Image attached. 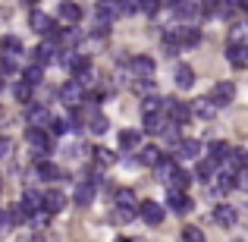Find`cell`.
I'll return each mask as SVG.
<instances>
[{
	"label": "cell",
	"mask_w": 248,
	"mask_h": 242,
	"mask_svg": "<svg viewBox=\"0 0 248 242\" xmlns=\"http://www.w3.org/2000/svg\"><path fill=\"white\" fill-rule=\"evenodd\" d=\"M25 3H38V0H25Z\"/></svg>",
	"instance_id": "cell-52"
},
{
	"label": "cell",
	"mask_w": 248,
	"mask_h": 242,
	"mask_svg": "<svg viewBox=\"0 0 248 242\" xmlns=\"http://www.w3.org/2000/svg\"><path fill=\"white\" fill-rule=\"evenodd\" d=\"M135 214H139V208H116V220H120V224L135 220Z\"/></svg>",
	"instance_id": "cell-42"
},
{
	"label": "cell",
	"mask_w": 248,
	"mask_h": 242,
	"mask_svg": "<svg viewBox=\"0 0 248 242\" xmlns=\"http://www.w3.org/2000/svg\"><path fill=\"white\" fill-rule=\"evenodd\" d=\"M223 3H230V6H236V10H239V6H242V0H223Z\"/></svg>",
	"instance_id": "cell-48"
},
{
	"label": "cell",
	"mask_w": 248,
	"mask_h": 242,
	"mask_svg": "<svg viewBox=\"0 0 248 242\" xmlns=\"http://www.w3.org/2000/svg\"><path fill=\"white\" fill-rule=\"evenodd\" d=\"M0 192H3V179H0Z\"/></svg>",
	"instance_id": "cell-51"
},
{
	"label": "cell",
	"mask_w": 248,
	"mask_h": 242,
	"mask_svg": "<svg viewBox=\"0 0 248 242\" xmlns=\"http://www.w3.org/2000/svg\"><path fill=\"white\" fill-rule=\"evenodd\" d=\"M173 170H176V158H173V154H164V158L154 163V173H157V179H164V182H170Z\"/></svg>",
	"instance_id": "cell-22"
},
{
	"label": "cell",
	"mask_w": 248,
	"mask_h": 242,
	"mask_svg": "<svg viewBox=\"0 0 248 242\" xmlns=\"http://www.w3.org/2000/svg\"><path fill=\"white\" fill-rule=\"evenodd\" d=\"M0 91H3V76H0Z\"/></svg>",
	"instance_id": "cell-50"
},
{
	"label": "cell",
	"mask_w": 248,
	"mask_h": 242,
	"mask_svg": "<svg viewBox=\"0 0 248 242\" xmlns=\"http://www.w3.org/2000/svg\"><path fill=\"white\" fill-rule=\"evenodd\" d=\"M57 97H60V101L66 104L69 110H73V107H79V104L85 101V85H82L79 79H69L60 91H57Z\"/></svg>",
	"instance_id": "cell-1"
},
{
	"label": "cell",
	"mask_w": 248,
	"mask_h": 242,
	"mask_svg": "<svg viewBox=\"0 0 248 242\" xmlns=\"http://www.w3.org/2000/svg\"><path fill=\"white\" fill-rule=\"evenodd\" d=\"M217 101H214L211 95L207 97H198V101H192V116H198V120H214L217 116Z\"/></svg>",
	"instance_id": "cell-8"
},
{
	"label": "cell",
	"mask_w": 248,
	"mask_h": 242,
	"mask_svg": "<svg viewBox=\"0 0 248 242\" xmlns=\"http://www.w3.org/2000/svg\"><path fill=\"white\" fill-rule=\"evenodd\" d=\"M0 57H3V54H0Z\"/></svg>",
	"instance_id": "cell-54"
},
{
	"label": "cell",
	"mask_w": 248,
	"mask_h": 242,
	"mask_svg": "<svg viewBox=\"0 0 248 242\" xmlns=\"http://www.w3.org/2000/svg\"><path fill=\"white\" fill-rule=\"evenodd\" d=\"M69 129H73V120H69V116H66V120H57V116H54V123H50V135H66Z\"/></svg>",
	"instance_id": "cell-39"
},
{
	"label": "cell",
	"mask_w": 248,
	"mask_h": 242,
	"mask_svg": "<svg viewBox=\"0 0 248 242\" xmlns=\"http://www.w3.org/2000/svg\"><path fill=\"white\" fill-rule=\"evenodd\" d=\"M88 129H91V132H94V135H104V132H107V129H110V123H107V116H101V113H94V116H91V120H88Z\"/></svg>",
	"instance_id": "cell-38"
},
{
	"label": "cell",
	"mask_w": 248,
	"mask_h": 242,
	"mask_svg": "<svg viewBox=\"0 0 248 242\" xmlns=\"http://www.w3.org/2000/svg\"><path fill=\"white\" fill-rule=\"evenodd\" d=\"M154 69H157V63L148 54H135L132 60H129V73L132 76H154Z\"/></svg>",
	"instance_id": "cell-9"
},
{
	"label": "cell",
	"mask_w": 248,
	"mask_h": 242,
	"mask_svg": "<svg viewBox=\"0 0 248 242\" xmlns=\"http://www.w3.org/2000/svg\"><path fill=\"white\" fill-rule=\"evenodd\" d=\"M91 154H94V163H97V167H113V163L120 161L113 151H110V148H91Z\"/></svg>",
	"instance_id": "cell-30"
},
{
	"label": "cell",
	"mask_w": 248,
	"mask_h": 242,
	"mask_svg": "<svg viewBox=\"0 0 248 242\" xmlns=\"http://www.w3.org/2000/svg\"><path fill=\"white\" fill-rule=\"evenodd\" d=\"M173 82H176L179 91H188L195 85V69L188 66V63H176L173 66Z\"/></svg>",
	"instance_id": "cell-11"
},
{
	"label": "cell",
	"mask_w": 248,
	"mask_h": 242,
	"mask_svg": "<svg viewBox=\"0 0 248 242\" xmlns=\"http://www.w3.org/2000/svg\"><path fill=\"white\" fill-rule=\"evenodd\" d=\"M139 217L145 220L148 226H160L164 217H167V211H164L160 201H139Z\"/></svg>",
	"instance_id": "cell-3"
},
{
	"label": "cell",
	"mask_w": 248,
	"mask_h": 242,
	"mask_svg": "<svg viewBox=\"0 0 248 242\" xmlns=\"http://www.w3.org/2000/svg\"><path fill=\"white\" fill-rule=\"evenodd\" d=\"M157 10H160V0H139V13H145V16H154Z\"/></svg>",
	"instance_id": "cell-41"
},
{
	"label": "cell",
	"mask_w": 248,
	"mask_h": 242,
	"mask_svg": "<svg viewBox=\"0 0 248 242\" xmlns=\"http://www.w3.org/2000/svg\"><path fill=\"white\" fill-rule=\"evenodd\" d=\"M217 173H220V161L217 158H211V154H204V158H198V179L201 182H211V179H217Z\"/></svg>",
	"instance_id": "cell-12"
},
{
	"label": "cell",
	"mask_w": 248,
	"mask_h": 242,
	"mask_svg": "<svg viewBox=\"0 0 248 242\" xmlns=\"http://www.w3.org/2000/svg\"><path fill=\"white\" fill-rule=\"evenodd\" d=\"M164 113L170 116V120H176V123H182V126H186V123L192 120V104L170 97V101H164Z\"/></svg>",
	"instance_id": "cell-4"
},
{
	"label": "cell",
	"mask_w": 248,
	"mask_h": 242,
	"mask_svg": "<svg viewBox=\"0 0 248 242\" xmlns=\"http://www.w3.org/2000/svg\"><path fill=\"white\" fill-rule=\"evenodd\" d=\"M248 163V151L245 148H230V154H226V161L220 163V167H230V170H239Z\"/></svg>",
	"instance_id": "cell-24"
},
{
	"label": "cell",
	"mask_w": 248,
	"mask_h": 242,
	"mask_svg": "<svg viewBox=\"0 0 248 242\" xmlns=\"http://www.w3.org/2000/svg\"><path fill=\"white\" fill-rule=\"evenodd\" d=\"M179 44H182V50H188V48H198V44H201V32L195 29V25H182Z\"/></svg>",
	"instance_id": "cell-25"
},
{
	"label": "cell",
	"mask_w": 248,
	"mask_h": 242,
	"mask_svg": "<svg viewBox=\"0 0 248 242\" xmlns=\"http://www.w3.org/2000/svg\"><path fill=\"white\" fill-rule=\"evenodd\" d=\"M188 182H192V173L182 170V167H176L173 176H170V186H173V189H188Z\"/></svg>",
	"instance_id": "cell-33"
},
{
	"label": "cell",
	"mask_w": 248,
	"mask_h": 242,
	"mask_svg": "<svg viewBox=\"0 0 248 242\" xmlns=\"http://www.w3.org/2000/svg\"><path fill=\"white\" fill-rule=\"evenodd\" d=\"M113 201H116V208H139V198H135L132 189H120Z\"/></svg>",
	"instance_id": "cell-34"
},
{
	"label": "cell",
	"mask_w": 248,
	"mask_h": 242,
	"mask_svg": "<svg viewBox=\"0 0 248 242\" xmlns=\"http://www.w3.org/2000/svg\"><path fill=\"white\" fill-rule=\"evenodd\" d=\"M29 25H31V32H35V35H54V32H57L54 19H50L47 13H41V10H31Z\"/></svg>",
	"instance_id": "cell-7"
},
{
	"label": "cell",
	"mask_w": 248,
	"mask_h": 242,
	"mask_svg": "<svg viewBox=\"0 0 248 242\" xmlns=\"http://www.w3.org/2000/svg\"><path fill=\"white\" fill-rule=\"evenodd\" d=\"M242 10H245V13H248V0H242Z\"/></svg>",
	"instance_id": "cell-49"
},
{
	"label": "cell",
	"mask_w": 248,
	"mask_h": 242,
	"mask_svg": "<svg viewBox=\"0 0 248 242\" xmlns=\"http://www.w3.org/2000/svg\"><path fill=\"white\" fill-rule=\"evenodd\" d=\"M57 19H60L63 25H79V19H82V6H79V3H73V0H63L60 10H57Z\"/></svg>",
	"instance_id": "cell-13"
},
{
	"label": "cell",
	"mask_w": 248,
	"mask_h": 242,
	"mask_svg": "<svg viewBox=\"0 0 248 242\" xmlns=\"http://www.w3.org/2000/svg\"><path fill=\"white\" fill-rule=\"evenodd\" d=\"M94 192H97V186H91V182L85 179V182H79V186H76V192H73V201H76L79 208H88L91 201H94Z\"/></svg>",
	"instance_id": "cell-18"
},
{
	"label": "cell",
	"mask_w": 248,
	"mask_h": 242,
	"mask_svg": "<svg viewBox=\"0 0 248 242\" xmlns=\"http://www.w3.org/2000/svg\"><path fill=\"white\" fill-rule=\"evenodd\" d=\"M22 205L35 214V211H41V208H44V195L35 192V189H25V192H22Z\"/></svg>",
	"instance_id": "cell-28"
},
{
	"label": "cell",
	"mask_w": 248,
	"mask_h": 242,
	"mask_svg": "<svg viewBox=\"0 0 248 242\" xmlns=\"http://www.w3.org/2000/svg\"><path fill=\"white\" fill-rule=\"evenodd\" d=\"M0 113H3V110H0Z\"/></svg>",
	"instance_id": "cell-53"
},
{
	"label": "cell",
	"mask_w": 248,
	"mask_h": 242,
	"mask_svg": "<svg viewBox=\"0 0 248 242\" xmlns=\"http://www.w3.org/2000/svg\"><path fill=\"white\" fill-rule=\"evenodd\" d=\"M22 79L31 82V85H41V82H44V66H41V63H31V66H25V69H22Z\"/></svg>",
	"instance_id": "cell-31"
},
{
	"label": "cell",
	"mask_w": 248,
	"mask_h": 242,
	"mask_svg": "<svg viewBox=\"0 0 248 242\" xmlns=\"http://www.w3.org/2000/svg\"><path fill=\"white\" fill-rule=\"evenodd\" d=\"M236 189H242V192H248V163L236 170Z\"/></svg>",
	"instance_id": "cell-43"
},
{
	"label": "cell",
	"mask_w": 248,
	"mask_h": 242,
	"mask_svg": "<svg viewBox=\"0 0 248 242\" xmlns=\"http://www.w3.org/2000/svg\"><path fill=\"white\" fill-rule=\"evenodd\" d=\"M207 154H211V158H217L220 163L226 161V154H230V145H226V142H211V145H207Z\"/></svg>",
	"instance_id": "cell-37"
},
{
	"label": "cell",
	"mask_w": 248,
	"mask_h": 242,
	"mask_svg": "<svg viewBox=\"0 0 248 242\" xmlns=\"http://www.w3.org/2000/svg\"><path fill=\"white\" fill-rule=\"evenodd\" d=\"M10 151H13V139L0 135V158H10Z\"/></svg>",
	"instance_id": "cell-46"
},
{
	"label": "cell",
	"mask_w": 248,
	"mask_h": 242,
	"mask_svg": "<svg viewBox=\"0 0 248 242\" xmlns=\"http://www.w3.org/2000/svg\"><path fill=\"white\" fill-rule=\"evenodd\" d=\"M120 6V16H135L139 13V0H116Z\"/></svg>",
	"instance_id": "cell-40"
},
{
	"label": "cell",
	"mask_w": 248,
	"mask_h": 242,
	"mask_svg": "<svg viewBox=\"0 0 248 242\" xmlns=\"http://www.w3.org/2000/svg\"><path fill=\"white\" fill-rule=\"evenodd\" d=\"M57 38H60V44L69 48V50H76L82 44V32L76 29V25H63V29H57Z\"/></svg>",
	"instance_id": "cell-16"
},
{
	"label": "cell",
	"mask_w": 248,
	"mask_h": 242,
	"mask_svg": "<svg viewBox=\"0 0 248 242\" xmlns=\"http://www.w3.org/2000/svg\"><path fill=\"white\" fill-rule=\"evenodd\" d=\"M167 208L173 214H188L192 211V198L186 195V189H173L170 186V192H167Z\"/></svg>",
	"instance_id": "cell-6"
},
{
	"label": "cell",
	"mask_w": 248,
	"mask_h": 242,
	"mask_svg": "<svg viewBox=\"0 0 248 242\" xmlns=\"http://www.w3.org/2000/svg\"><path fill=\"white\" fill-rule=\"evenodd\" d=\"M0 54H3V57H19V54H22V41L13 38V35H3V38H0Z\"/></svg>",
	"instance_id": "cell-26"
},
{
	"label": "cell",
	"mask_w": 248,
	"mask_h": 242,
	"mask_svg": "<svg viewBox=\"0 0 248 242\" xmlns=\"http://www.w3.org/2000/svg\"><path fill=\"white\" fill-rule=\"evenodd\" d=\"M230 44H248V25L245 22H236L230 29Z\"/></svg>",
	"instance_id": "cell-36"
},
{
	"label": "cell",
	"mask_w": 248,
	"mask_h": 242,
	"mask_svg": "<svg viewBox=\"0 0 248 242\" xmlns=\"http://www.w3.org/2000/svg\"><path fill=\"white\" fill-rule=\"evenodd\" d=\"M31 176H35V179H41V182H57V179H63V170L57 167V163H50L47 158H38Z\"/></svg>",
	"instance_id": "cell-5"
},
{
	"label": "cell",
	"mask_w": 248,
	"mask_h": 242,
	"mask_svg": "<svg viewBox=\"0 0 248 242\" xmlns=\"http://www.w3.org/2000/svg\"><path fill=\"white\" fill-rule=\"evenodd\" d=\"M211 97L217 101V107H223V104H232L236 101V85L232 82H217L211 91Z\"/></svg>",
	"instance_id": "cell-15"
},
{
	"label": "cell",
	"mask_w": 248,
	"mask_h": 242,
	"mask_svg": "<svg viewBox=\"0 0 248 242\" xmlns=\"http://www.w3.org/2000/svg\"><path fill=\"white\" fill-rule=\"evenodd\" d=\"M226 63L236 69H245L248 66V44H230L226 48Z\"/></svg>",
	"instance_id": "cell-14"
},
{
	"label": "cell",
	"mask_w": 248,
	"mask_h": 242,
	"mask_svg": "<svg viewBox=\"0 0 248 242\" xmlns=\"http://www.w3.org/2000/svg\"><path fill=\"white\" fill-rule=\"evenodd\" d=\"M44 208H47L50 214H60L63 208H66V195H63L60 189H47V192H44Z\"/></svg>",
	"instance_id": "cell-20"
},
{
	"label": "cell",
	"mask_w": 248,
	"mask_h": 242,
	"mask_svg": "<svg viewBox=\"0 0 248 242\" xmlns=\"http://www.w3.org/2000/svg\"><path fill=\"white\" fill-rule=\"evenodd\" d=\"M97 22H113L116 16H120V6H116V0H97V10H94Z\"/></svg>",
	"instance_id": "cell-17"
},
{
	"label": "cell",
	"mask_w": 248,
	"mask_h": 242,
	"mask_svg": "<svg viewBox=\"0 0 248 242\" xmlns=\"http://www.w3.org/2000/svg\"><path fill=\"white\" fill-rule=\"evenodd\" d=\"M164 110V97H157L151 91V95H145V101H141V113H160Z\"/></svg>",
	"instance_id": "cell-32"
},
{
	"label": "cell",
	"mask_w": 248,
	"mask_h": 242,
	"mask_svg": "<svg viewBox=\"0 0 248 242\" xmlns=\"http://www.w3.org/2000/svg\"><path fill=\"white\" fill-rule=\"evenodd\" d=\"M160 158H164V151H160L157 145H145V148H139V163L141 167H154Z\"/></svg>",
	"instance_id": "cell-23"
},
{
	"label": "cell",
	"mask_w": 248,
	"mask_h": 242,
	"mask_svg": "<svg viewBox=\"0 0 248 242\" xmlns=\"http://www.w3.org/2000/svg\"><path fill=\"white\" fill-rule=\"evenodd\" d=\"M170 116H160V113H145V132L148 135H164Z\"/></svg>",
	"instance_id": "cell-21"
},
{
	"label": "cell",
	"mask_w": 248,
	"mask_h": 242,
	"mask_svg": "<svg viewBox=\"0 0 248 242\" xmlns=\"http://www.w3.org/2000/svg\"><path fill=\"white\" fill-rule=\"evenodd\" d=\"M31 91H35V85L25 82V79H19L16 85H13V95H16L19 104H29V101H31Z\"/></svg>",
	"instance_id": "cell-29"
},
{
	"label": "cell",
	"mask_w": 248,
	"mask_h": 242,
	"mask_svg": "<svg viewBox=\"0 0 248 242\" xmlns=\"http://www.w3.org/2000/svg\"><path fill=\"white\" fill-rule=\"evenodd\" d=\"M176 158L179 161H198L201 158V142L198 139H179L176 142Z\"/></svg>",
	"instance_id": "cell-10"
},
{
	"label": "cell",
	"mask_w": 248,
	"mask_h": 242,
	"mask_svg": "<svg viewBox=\"0 0 248 242\" xmlns=\"http://www.w3.org/2000/svg\"><path fill=\"white\" fill-rule=\"evenodd\" d=\"M25 123L29 126H41V129H50V123H54V116H50V110L44 107V104H25Z\"/></svg>",
	"instance_id": "cell-2"
},
{
	"label": "cell",
	"mask_w": 248,
	"mask_h": 242,
	"mask_svg": "<svg viewBox=\"0 0 248 242\" xmlns=\"http://www.w3.org/2000/svg\"><path fill=\"white\" fill-rule=\"evenodd\" d=\"M88 182H91V186H104V173H101V167L88 173Z\"/></svg>",
	"instance_id": "cell-47"
},
{
	"label": "cell",
	"mask_w": 248,
	"mask_h": 242,
	"mask_svg": "<svg viewBox=\"0 0 248 242\" xmlns=\"http://www.w3.org/2000/svg\"><path fill=\"white\" fill-rule=\"evenodd\" d=\"M182 239H186V242H201L204 233H201L198 226H186V230H182Z\"/></svg>",
	"instance_id": "cell-44"
},
{
	"label": "cell",
	"mask_w": 248,
	"mask_h": 242,
	"mask_svg": "<svg viewBox=\"0 0 248 242\" xmlns=\"http://www.w3.org/2000/svg\"><path fill=\"white\" fill-rule=\"evenodd\" d=\"M139 142H141V135L135 132V129H123L120 132V148L123 151H139Z\"/></svg>",
	"instance_id": "cell-27"
},
{
	"label": "cell",
	"mask_w": 248,
	"mask_h": 242,
	"mask_svg": "<svg viewBox=\"0 0 248 242\" xmlns=\"http://www.w3.org/2000/svg\"><path fill=\"white\" fill-rule=\"evenodd\" d=\"M10 226H16V220H13V211H0V233H6Z\"/></svg>",
	"instance_id": "cell-45"
},
{
	"label": "cell",
	"mask_w": 248,
	"mask_h": 242,
	"mask_svg": "<svg viewBox=\"0 0 248 242\" xmlns=\"http://www.w3.org/2000/svg\"><path fill=\"white\" fill-rule=\"evenodd\" d=\"M214 220H217L220 226H236L239 224V214L232 205H217L214 208Z\"/></svg>",
	"instance_id": "cell-19"
},
{
	"label": "cell",
	"mask_w": 248,
	"mask_h": 242,
	"mask_svg": "<svg viewBox=\"0 0 248 242\" xmlns=\"http://www.w3.org/2000/svg\"><path fill=\"white\" fill-rule=\"evenodd\" d=\"M132 91H135V95H141V97H145V95H151V91H154V82H151V76H135V82H132Z\"/></svg>",
	"instance_id": "cell-35"
}]
</instances>
